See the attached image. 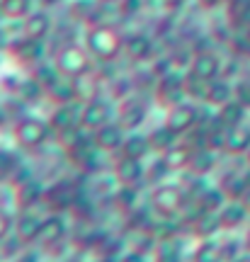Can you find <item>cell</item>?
<instances>
[{
  "label": "cell",
  "mask_w": 250,
  "mask_h": 262,
  "mask_svg": "<svg viewBox=\"0 0 250 262\" xmlns=\"http://www.w3.org/2000/svg\"><path fill=\"white\" fill-rule=\"evenodd\" d=\"M223 66H226L223 56L216 54L214 49H195L192 58H190V66H187V73L199 78V80L212 83V80L223 75Z\"/></svg>",
  "instance_id": "8"
},
{
  "label": "cell",
  "mask_w": 250,
  "mask_h": 262,
  "mask_svg": "<svg viewBox=\"0 0 250 262\" xmlns=\"http://www.w3.org/2000/svg\"><path fill=\"white\" fill-rule=\"evenodd\" d=\"M117 122L124 126L127 131H141L143 124L149 119V104L143 97L139 95H131V97H124L119 104H117Z\"/></svg>",
  "instance_id": "13"
},
{
  "label": "cell",
  "mask_w": 250,
  "mask_h": 262,
  "mask_svg": "<svg viewBox=\"0 0 250 262\" xmlns=\"http://www.w3.org/2000/svg\"><path fill=\"white\" fill-rule=\"evenodd\" d=\"M219 160H221V153L214 148H197L195 158L187 168V175L190 178H209L212 172L219 170Z\"/></svg>",
  "instance_id": "22"
},
{
  "label": "cell",
  "mask_w": 250,
  "mask_h": 262,
  "mask_svg": "<svg viewBox=\"0 0 250 262\" xmlns=\"http://www.w3.org/2000/svg\"><path fill=\"white\" fill-rule=\"evenodd\" d=\"M117 117V104H112L107 97L95 95L83 100V114H80V126L85 131H95L105 126L107 122H112Z\"/></svg>",
  "instance_id": "10"
},
{
  "label": "cell",
  "mask_w": 250,
  "mask_h": 262,
  "mask_svg": "<svg viewBox=\"0 0 250 262\" xmlns=\"http://www.w3.org/2000/svg\"><path fill=\"white\" fill-rule=\"evenodd\" d=\"M12 262H39V260H37V255L32 253V250H27V248H25V250H22V253H19Z\"/></svg>",
  "instance_id": "35"
},
{
  "label": "cell",
  "mask_w": 250,
  "mask_h": 262,
  "mask_svg": "<svg viewBox=\"0 0 250 262\" xmlns=\"http://www.w3.org/2000/svg\"><path fill=\"white\" fill-rule=\"evenodd\" d=\"M51 61L61 71V75L71 78V80H78L83 75L93 73L95 66V58L90 56V51L83 41H66L61 47H56V51L51 54Z\"/></svg>",
  "instance_id": "4"
},
{
  "label": "cell",
  "mask_w": 250,
  "mask_h": 262,
  "mask_svg": "<svg viewBox=\"0 0 250 262\" xmlns=\"http://www.w3.org/2000/svg\"><path fill=\"white\" fill-rule=\"evenodd\" d=\"M149 141H151V148H153V156H163L168 148H173L180 136H177L173 129H168L165 124H156V126H151L149 131Z\"/></svg>",
  "instance_id": "30"
},
{
  "label": "cell",
  "mask_w": 250,
  "mask_h": 262,
  "mask_svg": "<svg viewBox=\"0 0 250 262\" xmlns=\"http://www.w3.org/2000/svg\"><path fill=\"white\" fill-rule=\"evenodd\" d=\"M8 51L12 54L15 61L34 68L37 63L47 61L49 47H47V41H41V39H32V37H25V34H17V39H12L8 44Z\"/></svg>",
  "instance_id": "12"
},
{
  "label": "cell",
  "mask_w": 250,
  "mask_h": 262,
  "mask_svg": "<svg viewBox=\"0 0 250 262\" xmlns=\"http://www.w3.org/2000/svg\"><path fill=\"white\" fill-rule=\"evenodd\" d=\"M34 8V0H0V19L10 25H22V19Z\"/></svg>",
  "instance_id": "28"
},
{
  "label": "cell",
  "mask_w": 250,
  "mask_h": 262,
  "mask_svg": "<svg viewBox=\"0 0 250 262\" xmlns=\"http://www.w3.org/2000/svg\"><path fill=\"white\" fill-rule=\"evenodd\" d=\"M216 122L221 124L223 129L241 126V124L248 122V107L233 97L231 102H226L223 107H219V110H216Z\"/></svg>",
  "instance_id": "25"
},
{
  "label": "cell",
  "mask_w": 250,
  "mask_h": 262,
  "mask_svg": "<svg viewBox=\"0 0 250 262\" xmlns=\"http://www.w3.org/2000/svg\"><path fill=\"white\" fill-rule=\"evenodd\" d=\"M219 219H221V226L226 233H233L250 221V211L248 206L243 204V199H228L226 204L219 209Z\"/></svg>",
  "instance_id": "20"
},
{
  "label": "cell",
  "mask_w": 250,
  "mask_h": 262,
  "mask_svg": "<svg viewBox=\"0 0 250 262\" xmlns=\"http://www.w3.org/2000/svg\"><path fill=\"white\" fill-rule=\"evenodd\" d=\"M243 160H245V168H250V150L245 153V156H243Z\"/></svg>",
  "instance_id": "41"
},
{
  "label": "cell",
  "mask_w": 250,
  "mask_h": 262,
  "mask_svg": "<svg viewBox=\"0 0 250 262\" xmlns=\"http://www.w3.org/2000/svg\"><path fill=\"white\" fill-rule=\"evenodd\" d=\"M131 63H149L156 58V39L149 32H124V56Z\"/></svg>",
  "instance_id": "11"
},
{
  "label": "cell",
  "mask_w": 250,
  "mask_h": 262,
  "mask_svg": "<svg viewBox=\"0 0 250 262\" xmlns=\"http://www.w3.org/2000/svg\"><path fill=\"white\" fill-rule=\"evenodd\" d=\"M192 262H226L221 250V238H199L192 250Z\"/></svg>",
  "instance_id": "29"
},
{
  "label": "cell",
  "mask_w": 250,
  "mask_h": 262,
  "mask_svg": "<svg viewBox=\"0 0 250 262\" xmlns=\"http://www.w3.org/2000/svg\"><path fill=\"white\" fill-rule=\"evenodd\" d=\"M241 22L250 25V0H245V8H243V17H241Z\"/></svg>",
  "instance_id": "37"
},
{
  "label": "cell",
  "mask_w": 250,
  "mask_h": 262,
  "mask_svg": "<svg viewBox=\"0 0 250 262\" xmlns=\"http://www.w3.org/2000/svg\"><path fill=\"white\" fill-rule=\"evenodd\" d=\"M80 202V187L71 182V180H56L47 185V196H44V206L49 211H71Z\"/></svg>",
  "instance_id": "9"
},
{
  "label": "cell",
  "mask_w": 250,
  "mask_h": 262,
  "mask_svg": "<svg viewBox=\"0 0 250 262\" xmlns=\"http://www.w3.org/2000/svg\"><path fill=\"white\" fill-rule=\"evenodd\" d=\"M146 168H149V160L117 153L112 160V180L121 187H139L146 182Z\"/></svg>",
  "instance_id": "7"
},
{
  "label": "cell",
  "mask_w": 250,
  "mask_h": 262,
  "mask_svg": "<svg viewBox=\"0 0 250 262\" xmlns=\"http://www.w3.org/2000/svg\"><path fill=\"white\" fill-rule=\"evenodd\" d=\"M219 187L226 192L228 199H243V194H245L248 187H250V180H248V175H245V170H243V172L231 170V172H226V175L221 178Z\"/></svg>",
  "instance_id": "31"
},
{
  "label": "cell",
  "mask_w": 250,
  "mask_h": 262,
  "mask_svg": "<svg viewBox=\"0 0 250 262\" xmlns=\"http://www.w3.org/2000/svg\"><path fill=\"white\" fill-rule=\"evenodd\" d=\"M71 233V221L66 211H49L44 214V224H41V235H39V248L51 250L56 245H61Z\"/></svg>",
  "instance_id": "14"
},
{
  "label": "cell",
  "mask_w": 250,
  "mask_h": 262,
  "mask_svg": "<svg viewBox=\"0 0 250 262\" xmlns=\"http://www.w3.org/2000/svg\"><path fill=\"white\" fill-rule=\"evenodd\" d=\"M202 112H204V104L192 102V100H182V102L168 107L163 124H165L168 129H173L177 136L182 139V136H187L190 131L197 129V126L202 124V119H204Z\"/></svg>",
  "instance_id": "5"
},
{
  "label": "cell",
  "mask_w": 250,
  "mask_h": 262,
  "mask_svg": "<svg viewBox=\"0 0 250 262\" xmlns=\"http://www.w3.org/2000/svg\"><path fill=\"white\" fill-rule=\"evenodd\" d=\"M243 37L248 39V44H250V25H245V29H243Z\"/></svg>",
  "instance_id": "40"
},
{
  "label": "cell",
  "mask_w": 250,
  "mask_h": 262,
  "mask_svg": "<svg viewBox=\"0 0 250 262\" xmlns=\"http://www.w3.org/2000/svg\"><path fill=\"white\" fill-rule=\"evenodd\" d=\"M243 204L248 206V211H250V187H248V192H245V194H243Z\"/></svg>",
  "instance_id": "39"
},
{
  "label": "cell",
  "mask_w": 250,
  "mask_h": 262,
  "mask_svg": "<svg viewBox=\"0 0 250 262\" xmlns=\"http://www.w3.org/2000/svg\"><path fill=\"white\" fill-rule=\"evenodd\" d=\"M15 216L8 206H0V243L8 238V235L15 233Z\"/></svg>",
  "instance_id": "33"
},
{
  "label": "cell",
  "mask_w": 250,
  "mask_h": 262,
  "mask_svg": "<svg viewBox=\"0 0 250 262\" xmlns=\"http://www.w3.org/2000/svg\"><path fill=\"white\" fill-rule=\"evenodd\" d=\"M250 150V124H241V126H233V129H226V136H223V153L231 156V158H238V156H245Z\"/></svg>",
  "instance_id": "21"
},
{
  "label": "cell",
  "mask_w": 250,
  "mask_h": 262,
  "mask_svg": "<svg viewBox=\"0 0 250 262\" xmlns=\"http://www.w3.org/2000/svg\"><path fill=\"white\" fill-rule=\"evenodd\" d=\"M90 134H93L95 148L100 150V153L117 156V153L121 150V146H124V139H127V134H129V131L124 129L117 119H112V122H107L105 126H100V129L90 131Z\"/></svg>",
  "instance_id": "16"
},
{
  "label": "cell",
  "mask_w": 250,
  "mask_h": 262,
  "mask_svg": "<svg viewBox=\"0 0 250 262\" xmlns=\"http://www.w3.org/2000/svg\"><path fill=\"white\" fill-rule=\"evenodd\" d=\"M19 34L32 37V39H41V41H49V37L54 34V15H51L47 8H34L27 17L22 19Z\"/></svg>",
  "instance_id": "19"
},
{
  "label": "cell",
  "mask_w": 250,
  "mask_h": 262,
  "mask_svg": "<svg viewBox=\"0 0 250 262\" xmlns=\"http://www.w3.org/2000/svg\"><path fill=\"white\" fill-rule=\"evenodd\" d=\"M119 153H124V156H131V158L149 160L151 156H153L149 134H146V131H129V134H127V139H124V146H121Z\"/></svg>",
  "instance_id": "26"
},
{
  "label": "cell",
  "mask_w": 250,
  "mask_h": 262,
  "mask_svg": "<svg viewBox=\"0 0 250 262\" xmlns=\"http://www.w3.org/2000/svg\"><path fill=\"white\" fill-rule=\"evenodd\" d=\"M15 97H17L25 107H27V104H37V102H41V100L47 97V88L39 83L34 75L29 73V75H25V78H19L17 90H15Z\"/></svg>",
  "instance_id": "27"
},
{
  "label": "cell",
  "mask_w": 250,
  "mask_h": 262,
  "mask_svg": "<svg viewBox=\"0 0 250 262\" xmlns=\"http://www.w3.org/2000/svg\"><path fill=\"white\" fill-rule=\"evenodd\" d=\"M41 224H44V214H39L37 209H22L15 216V235H17L22 245H39V235H41Z\"/></svg>",
  "instance_id": "17"
},
{
  "label": "cell",
  "mask_w": 250,
  "mask_h": 262,
  "mask_svg": "<svg viewBox=\"0 0 250 262\" xmlns=\"http://www.w3.org/2000/svg\"><path fill=\"white\" fill-rule=\"evenodd\" d=\"M231 262H250V250H243L238 257H233Z\"/></svg>",
  "instance_id": "38"
},
{
  "label": "cell",
  "mask_w": 250,
  "mask_h": 262,
  "mask_svg": "<svg viewBox=\"0 0 250 262\" xmlns=\"http://www.w3.org/2000/svg\"><path fill=\"white\" fill-rule=\"evenodd\" d=\"M44 196H47V182H41L39 178H32L17 187H12V204L17 206V211L39 209L44 204Z\"/></svg>",
  "instance_id": "18"
},
{
  "label": "cell",
  "mask_w": 250,
  "mask_h": 262,
  "mask_svg": "<svg viewBox=\"0 0 250 262\" xmlns=\"http://www.w3.org/2000/svg\"><path fill=\"white\" fill-rule=\"evenodd\" d=\"M80 114H83V100H75V102L54 104V110L47 119L56 136H64L68 131L80 129Z\"/></svg>",
  "instance_id": "15"
},
{
  "label": "cell",
  "mask_w": 250,
  "mask_h": 262,
  "mask_svg": "<svg viewBox=\"0 0 250 262\" xmlns=\"http://www.w3.org/2000/svg\"><path fill=\"white\" fill-rule=\"evenodd\" d=\"M83 44L88 47L90 56L95 58V63L110 66L124 56V32L114 25H102V22L88 25L83 34Z\"/></svg>",
  "instance_id": "1"
},
{
  "label": "cell",
  "mask_w": 250,
  "mask_h": 262,
  "mask_svg": "<svg viewBox=\"0 0 250 262\" xmlns=\"http://www.w3.org/2000/svg\"><path fill=\"white\" fill-rule=\"evenodd\" d=\"M187 71H177V68H173V71H168V73L158 75L156 78V100L163 107H173V104L182 102V100H187Z\"/></svg>",
  "instance_id": "6"
},
{
  "label": "cell",
  "mask_w": 250,
  "mask_h": 262,
  "mask_svg": "<svg viewBox=\"0 0 250 262\" xmlns=\"http://www.w3.org/2000/svg\"><path fill=\"white\" fill-rule=\"evenodd\" d=\"M236 100H238V102H243L250 110V80L236 83Z\"/></svg>",
  "instance_id": "34"
},
{
  "label": "cell",
  "mask_w": 250,
  "mask_h": 262,
  "mask_svg": "<svg viewBox=\"0 0 250 262\" xmlns=\"http://www.w3.org/2000/svg\"><path fill=\"white\" fill-rule=\"evenodd\" d=\"M8 122H10V117H8V107L5 104H0V131L8 126Z\"/></svg>",
  "instance_id": "36"
},
{
  "label": "cell",
  "mask_w": 250,
  "mask_h": 262,
  "mask_svg": "<svg viewBox=\"0 0 250 262\" xmlns=\"http://www.w3.org/2000/svg\"><path fill=\"white\" fill-rule=\"evenodd\" d=\"M54 136V129L49 119L37 117V114H25L17 122L12 124V139L15 146L25 153H37L39 148H44Z\"/></svg>",
  "instance_id": "3"
},
{
  "label": "cell",
  "mask_w": 250,
  "mask_h": 262,
  "mask_svg": "<svg viewBox=\"0 0 250 262\" xmlns=\"http://www.w3.org/2000/svg\"><path fill=\"white\" fill-rule=\"evenodd\" d=\"M195 150L197 148L192 146V143H187L185 139H180L173 148H168L165 153H163V158H165V163L170 165L173 172H187L190 163H192V158H195Z\"/></svg>",
  "instance_id": "24"
},
{
  "label": "cell",
  "mask_w": 250,
  "mask_h": 262,
  "mask_svg": "<svg viewBox=\"0 0 250 262\" xmlns=\"http://www.w3.org/2000/svg\"><path fill=\"white\" fill-rule=\"evenodd\" d=\"M0 260H3V253H0Z\"/></svg>",
  "instance_id": "42"
},
{
  "label": "cell",
  "mask_w": 250,
  "mask_h": 262,
  "mask_svg": "<svg viewBox=\"0 0 250 262\" xmlns=\"http://www.w3.org/2000/svg\"><path fill=\"white\" fill-rule=\"evenodd\" d=\"M32 75H34L39 83L47 88V93L54 88L56 83H58V80H61V78H64V75H61V71L56 68L54 61H41V63H37L34 68H32Z\"/></svg>",
  "instance_id": "32"
},
{
  "label": "cell",
  "mask_w": 250,
  "mask_h": 262,
  "mask_svg": "<svg viewBox=\"0 0 250 262\" xmlns=\"http://www.w3.org/2000/svg\"><path fill=\"white\" fill-rule=\"evenodd\" d=\"M233 97H236V85L228 80V78H216L209 83L206 88V97H204V104L209 107V110H219L223 107L226 102H231Z\"/></svg>",
  "instance_id": "23"
},
{
  "label": "cell",
  "mask_w": 250,
  "mask_h": 262,
  "mask_svg": "<svg viewBox=\"0 0 250 262\" xmlns=\"http://www.w3.org/2000/svg\"><path fill=\"white\" fill-rule=\"evenodd\" d=\"M190 187L182 180H165L151 185L149 194H146V204L156 216H168V219H180V214L185 211V206L190 204Z\"/></svg>",
  "instance_id": "2"
}]
</instances>
